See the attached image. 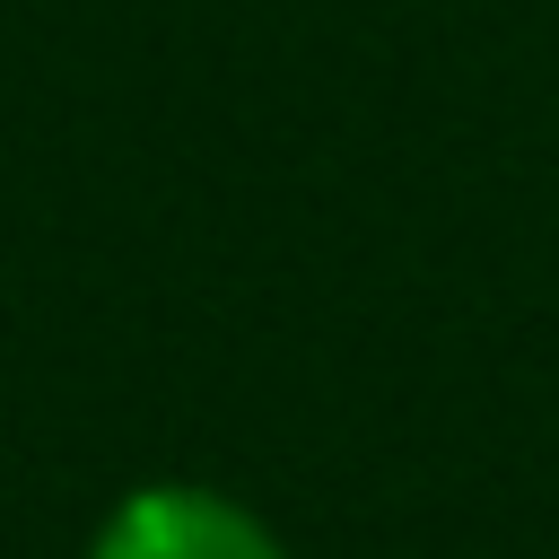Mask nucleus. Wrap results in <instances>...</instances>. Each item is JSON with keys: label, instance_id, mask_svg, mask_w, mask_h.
Here are the masks:
<instances>
[{"label": "nucleus", "instance_id": "obj_1", "mask_svg": "<svg viewBox=\"0 0 559 559\" xmlns=\"http://www.w3.org/2000/svg\"><path fill=\"white\" fill-rule=\"evenodd\" d=\"M87 559H288V542L227 489L148 480L105 507V524L87 533Z\"/></svg>", "mask_w": 559, "mask_h": 559}]
</instances>
